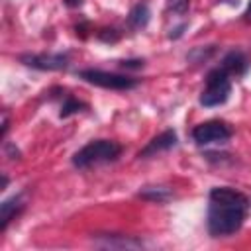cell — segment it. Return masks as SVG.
<instances>
[{
    "label": "cell",
    "instance_id": "obj_16",
    "mask_svg": "<svg viewBox=\"0 0 251 251\" xmlns=\"http://www.w3.org/2000/svg\"><path fill=\"white\" fill-rule=\"evenodd\" d=\"M120 67H124V69H141V67H143V59H127V61H120Z\"/></svg>",
    "mask_w": 251,
    "mask_h": 251
},
{
    "label": "cell",
    "instance_id": "obj_10",
    "mask_svg": "<svg viewBox=\"0 0 251 251\" xmlns=\"http://www.w3.org/2000/svg\"><path fill=\"white\" fill-rule=\"evenodd\" d=\"M96 243L104 245V247H143V241L135 239V237H126V235H112V233H106V235H98L96 237Z\"/></svg>",
    "mask_w": 251,
    "mask_h": 251
},
{
    "label": "cell",
    "instance_id": "obj_20",
    "mask_svg": "<svg viewBox=\"0 0 251 251\" xmlns=\"http://www.w3.org/2000/svg\"><path fill=\"white\" fill-rule=\"evenodd\" d=\"M245 20H247V22H251V2H249L247 10H245Z\"/></svg>",
    "mask_w": 251,
    "mask_h": 251
},
{
    "label": "cell",
    "instance_id": "obj_8",
    "mask_svg": "<svg viewBox=\"0 0 251 251\" xmlns=\"http://www.w3.org/2000/svg\"><path fill=\"white\" fill-rule=\"evenodd\" d=\"M25 206V200H24V194H14L12 198L4 200L2 206H0V229L4 231L8 227V224L24 210Z\"/></svg>",
    "mask_w": 251,
    "mask_h": 251
},
{
    "label": "cell",
    "instance_id": "obj_7",
    "mask_svg": "<svg viewBox=\"0 0 251 251\" xmlns=\"http://www.w3.org/2000/svg\"><path fill=\"white\" fill-rule=\"evenodd\" d=\"M176 145V131L175 129H167L163 133H159L157 137H153L141 151H139V157L141 159H147L151 155H157L161 151H169L171 147Z\"/></svg>",
    "mask_w": 251,
    "mask_h": 251
},
{
    "label": "cell",
    "instance_id": "obj_6",
    "mask_svg": "<svg viewBox=\"0 0 251 251\" xmlns=\"http://www.w3.org/2000/svg\"><path fill=\"white\" fill-rule=\"evenodd\" d=\"M20 61L31 69L39 71H63L69 65V55L65 53H41V55H22Z\"/></svg>",
    "mask_w": 251,
    "mask_h": 251
},
{
    "label": "cell",
    "instance_id": "obj_11",
    "mask_svg": "<svg viewBox=\"0 0 251 251\" xmlns=\"http://www.w3.org/2000/svg\"><path fill=\"white\" fill-rule=\"evenodd\" d=\"M149 18H151L149 6L143 4V2H139V4H135V6L131 8V12H129V16H127V22H129V25H131L133 29H143V27L149 24Z\"/></svg>",
    "mask_w": 251,
    "mask_h": 251
},
{
    "label": "cell",
    "instance_id": "obj_3",
    "mask_svg": "<svg viewBox=\"0 0 251 251\" xmlns=\"http://www.w3.org/2000/svg\"><path fill=\"white\" fill-rule=\"evenodd\" d=\"M231 94V80L229 75L220 67L208 73L206 76V88L200 94V104L206 108L224 104Z\"/></svg>",
    "mask_w": 251,
    "mask_h": 251
},
{
    "label": "cell",
    "instance_id": "obj_5",
    "mask_svg": "<svg viewBox=\"0 0 251 251\" xmlns=\"http://www.w3.org/2000/svg\"><path fill=\"white\" fill-rule=\"evenodd\" d=\"M233 135V129L220 120H210L192 129V139L198 145H208V143H226Z\"/></svg>",
    "mask_w": 251,
    "mask_h": 251
},
{
    "label": "cell",
    "instance_id": "obj_13",
    "mask_svg": "<svg viewBox=\"0 0 251 251\" xmlns=\"http://www.w3.org/2000/svg\"><path fill=\"white\" fill-rule=\"evenodd\" d=\"M84 108H86V104L78 102V100H76V98H73V96H67V100H65V102H63V106H61L59 116H61V118H67V116L76 114V112H80V110H84Z\"/></svg>",
    "mask_w": 251,
    "mask_h": 251
},
{
    "label": "cell",
    "instance_id": "obj_12",
    "mask_svg": "<svg viewBox=\"0 0 251 251\" xmlns=\"http://www.w3.org/2000/svg\"><path fill=\"white\" fill-rule=\"evenodd\" d=\"M137 196L143 198V200L161 204V202H167V200L173 196V190H171L169 186H145V188L139 190Z\"/></svg>",
    "mask_w": 251,
    "mask_h": 251
},
{
    "label": "cell",
    "instance_id": "obj_17",
    "mask_svg": "<svg viewBox=\"0 0 251 251\" xmlns=\"http://www.w3.org/2000/svg\"><path fill=\"white\" fill-rule=\"evenodd\" d=\"M186 27V24H182V25H178V27H175V29H171V33H169V37L171 39H178L180 35H182V29Z\"/></svg>",
    "mask_w": 251,
    "mask_h": 251
},
{
    "label": "cell",
    "instance_id": "obj_15",
    "mask_svg": "<svg viewBox=\"0 0 251 251\" xmlns=\"http://www.w3.org/2000/svg\"><path fill=\"white\" fill-rule=\"evenodd\" d=\"M98 37H100L102 41H118V39H120V33H118L116 29H102V31L98 33Z\"/></svg>",
    "mask_w": 251,
    "mask_h": 251
},
{
    "label": "cell",
    "instance_id": "obj_21",
    "mask_svg": "<svg viewBox=\"0 0 251 251\" xmlns=\"http://www.w3.org/2000/svg\"><path fill=\"white\" fill-rule=\"evenodd\" d=\"M8 186V178H6V175H2V188H6Z\"/></svg>",
    "mask_w": 251,
    "mask_h": 251
},
{
    "label": "cell",
    "instance_id": "obj_1",
    "mask_svg": "<svg viewBox=\"0 0 251 251\" xmlns=\"http://www.w3.org/2000/svg\"><path fill=\"white\" fill-rule=\"evenodd\" d=\"M249 198L229 186H216L208 196V231L214 237L235 233L247 216Z\"/></svg>",
    "mask_w": 251,
    "mask_h": 251
},
{
    "label": "cell",
    "instance_id": "obj_9",
    "mask_svg": "<svg viewBox=\"0 0 251 251\" xmlns=\"http://www.w3.org/2000/svg\"><path fill=\"white\" fill-rule=\"evenodd\" d=\"M247 67H249V61H247L245 53L243 51H237V49L229 51L224 57V61H222V69L227 75H235V76H241L247 71Z\"/></svg>",
    "mask_w": 251,
    "mask_h": 251
},
{
    "label": "cell",
    "instance_id": "obj_2",
    "mask_svg": "<svg viewBox=\"0 0 251 251\" xmlns=\"http://www.w3.org/2000/svg\"><path fill=\"white\" fill-rule=\"evenodd\" d=\"M120 153H122L120 143H116L112 139H94L75 153L73 165L78 169H88V167H94L100 163H112L120 157Z\"/></svg>",
    "mask_w": 251,
    "mask_h": 251
},
{
    "label": "cell",
    "instance_id": "obj_18",
    "mask_svg": "<svg viewBox=\"0 0 251 251\" xmlns=\"http://www.w3.org/2000/svg\"><path fill=\"white\" fill-rule=\"evenodd\" d=\"M6 131H8V116L4 114V116H2V137L6 135Z\"/></svg>",
    "mask_w": 251,
    "mask_h": 251
},
{
    "label": "cell",
    "instance_id": "obj_14",
    "mask_svg": "<svg viewBox=\"0 0 251 251\" xmlns=\"http://www.w3.org/2000/svg\"><path fill=\"white\" fill-rule=\"evenodd\" d=\"M190 6V0H167V10L175 12V14H186Z\"/></svg>",
    "mask_w": 251,
    "mask_h": 251
},
{
    "label": "cell",
    "instance_id": "obj_4",
    "mask_svg": "<svg viewBox=\"0 0 251 251\" xmlns=\"http://www.w3.org/2000/svg\"><path fill=\"white\" fill-rule=\"evenodd\" d=\"M76 75H78V78H82L90 84H96L102 88H112V90H129V88H135L139 84L137 78L100 71V69H84V71H78Z\"/></svg>",
    "mask_w": 251,
    "mask_h": 251
},
{
    "label": "cell",
    "instance_id": "obj_19",
    "mask_svg": "<svg viewBox=\"0 0 251 251\" xmlns=\"http://www.w3.org/2000/svg\"><path fill=\"white\" fill-rule=\"evenodd\" d=\"M65 4H67L69 8H78V6L82 4V0H65Z\"/></svg>",
    "mask_w": 251,
    "mask_h": 251
}]
</instances>
